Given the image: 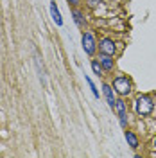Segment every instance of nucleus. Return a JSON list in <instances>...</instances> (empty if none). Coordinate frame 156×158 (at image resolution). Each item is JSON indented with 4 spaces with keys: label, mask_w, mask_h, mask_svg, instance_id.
Segmentation results:
<instances>
[{
    "label": "nucleus",
    "mask_w": 156,
    "mask_h": 158,
    "mask_svg": "<svg viewBox=\"0 0 156 158\" xmlns=\"http://www.w3.org/2000/svg\"><path fill=\"white\" fill-rule=\"evenodd\" d=\"M135 108H137L138 115H149L153 111V108H154V102H153V99L147 97V95H140L135 101Z\"/></svg>",
    "instance_id": "obj_1"
},
{
    "label": "nucleus",
    "mask_w": 156,
    "mask_h": 158,
    "mask_svg": "<svg viewBox=\"0 0 156 158\" xmlns=\"http://www.w3.org/2000/svg\"><path fill=\"white\" fill-rule=\"evenodd\" d=\"M113 88L117 90V94H120V95H127L131 92V81L126 76H118V77L113 79Z\"/></svg>",
    "instance_id": "obj_2"
},
{
    "label": "nucleus",
    "mask_w": 156,
    "mask_h": 158,
    "mask_svg": "<svg viewBox=\"0 0 156 158\" xmlns=\"http://www.w3.org/2000/svg\"><path fill=\"white\" fill-rule=\"evenodd\" d=\"M81 43H83V50L86 52V54H93L95 49H97V43H95V38H93V34L92 32H84L83 34V38H81Z\"/></svg>",
    "instance_id": "obj_3"
},
{
    "label": "nucleus",
    "mask_w": 156,
    "mask_h": 158,
    "mask_svg": "<svg viewBox=\"0 0 156 158\" xmlns=\"http://www.w3.org/2000/svg\"><path fill=\"white\" fill-rule=\"evenodd\" d=\"M99 50H101V54H108V56H115V52H117V47H115L113 40L104 38V40H101V43H99Z\"/></svg>",
    "instance_id": "obj_4"
},
{
    "label": "nucleus",
    "mask_w": 156,
    "mask_h": 158,
    "mask_svg": "<svg viewBox=\"0 0 156 158\" xmlns=\"http://www.w3.org/2000/svg\"><path fill=\"white\" fill-rule=\"evenodd\" d=\"M113 110L117 111V115L120 117V126L122 128H126L127 124V113H126V102L122 101V99H118V101H115V106H113Z\"/></svg>",
    "instance_id": "obj_5"
},
{
    "label": "nucleus",
    "mask_w": 156,
    "mask_h": 158,
    "mask_svg": "<svg viewBox=\"0 0 156 158\" xmlns=\"http://www.w3.org/2000/svg\"><path fill=\"white\" fill-rule=\"evenodd\" d=\"M50 16H52L54 23H56L58 27H61V25H63V18H61V13H59V9L56 7V2H54V0H52V4H50Z\"/></svg>",
    "instance_id": "obj_6"
},
{
    "label": "nucleus",
    "mask_w": 156,
    "mask_h": 158,
    "mask_svg": "<svg viewBox=\"0 0 156 158\" xmlns=\"http://www.w3.org/2000/svg\"><path fill=\"white\" fill-rule=\"evenodd\" d=\"M102 92H104V97H106V102L108 106L113 110L115 106V97H113V88L109 86V85H102Z\"/></svg>",
    "instance_id": "obj_7"
},
{
    "label": "nucleus",
    "mask_w": 156,
    "mask_h": 158,
    "mask_svg": "<svg viewBox=\"0 0 156 158\" xmlns=\"http://www.w3.org/2000/svg\"><path fill=\"white\" fill-rule=\"evenodd\" d=\"M101 67L106 70V72H111L113 67H115V61L111 59V56H108V54H101Z\"/></svg>",
    "instance_id": "obj_8"
},
{
    "label": "nucleus",
    "mask_w": 156,
    "mask_h": 158,
    "mask_svg": "<svg viewBox=\"0 0 156 158\" xmlns=\"http://www.w3.org/2000/svg\"><path fill=\"white\" fill-rule=\"evenodd\" d=\"M126 142H127V146H129L131 149L138 148V138H137V135H135L133 131H126Z\"/></svg>",
    "instance_id": "obj_9"
},
{
    "label": "nucleus",
    "mask_w": 156,
    "mask_h": 158,
    "mask_svg": "<svg viewBox=\"0 0 156 158\" xmlns=\"http://www.w3.org/2000/svg\"><path fill=\"white\" fill-rule=\"evenodd\" d=\"M84 79H86V83H88V86H90V90H92V94H93V97L99 99V90H97V86H95V83L92 81V77H90V76H84Z\"/></svg>",
    "instance_id": "obj_10"
},
{
    "label": "nucleus",
    "mask_w": 156,
    "mask_h": 158,
    "mask_svg": "<svg viewBox=\"0 0 156 158\" xmlns=\"http://www.w3.org/2000/svg\"><path fill=\"white\" fill-rule=\"evenodd\" d=\"M72 16H74V20H76L77 27H84V18H83V15H81L79 11H74V13H72Z\"/></svg>",
    "instance_id": "obj_11"
},
{
    "label": "nucleus",
    "mask_w": 156,
    "mask_h": 158,
    "mask_svg": "<svg viewBox=\"0 0 156 158\" xmlns=\"http://www.w3.org/2000/svg\"><path fill=\"white\" fill-rule=\"evenodd\" d=\"M92 70H93V74H97V76H102V67L99 65V61H92Z\"/></svg>",
    "instance_id": "obj_12"
},
{
    "label": "nucleus",
    "mask_w": 156,
    "mask_h": 158,
    "mask_svg": "<svg viewBox=\"0 0 156 158\" xmlns=\"http://www.w3.org/2000/svg\"><path fill=\"white\" fill-rule=\"evenodd\" d=\"M88 2H90V6L93 7V6H97V4H99V2H101V0H88Z\"/></svg>",
    "instance_id": "obj_13"
},
{
    "label": "nucleus",
    "mask_w": 156,
    "mask_h": 158,
    "mask_svg": "<svg viewBox=\"0 0 156 158\" xmlns=\"http://www.w3.org/2000/svg\"><path fill=\"white\" fill-rule=\"evenodd\" d=\"M70 4H72V6H76V4H79V0H68Z\"/></svg>",
    "instance_id": "obj_14"
},
{
    "label": "nucleus",
    "mask_w": 156,
    "mask_h": 158,
    "mask_svg": "<svg viewBox=\"0 0 156 158\" xmlns=\"http://www.w3.org/2000/svg\"><path fill=\"white\" fill-rule=\"evenodd\" d=\"M154 149H156V140H154Z\"/></svg>",
    "instance_id": "obj_15"
}]
</instances>
